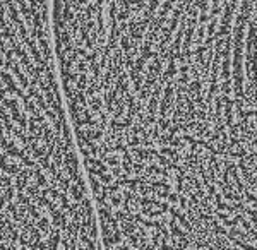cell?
I'll return each instance as SVG.
<instances>
[{
  "mask_svg": "<svg viewBox=\"0 0 257 250\" xmlns=\"http://www.w3.org/2000/svg\"><path fill=\"white\" fill-rule=\"evenodd\" d=\"M2 250H105L50 35L2 36Z\"/></svg>",
  "mask_w": 257,
  "mask_h": 250,
  "instance_id": "6da1fadb",
  "label": "cell"
}]
</instances>
